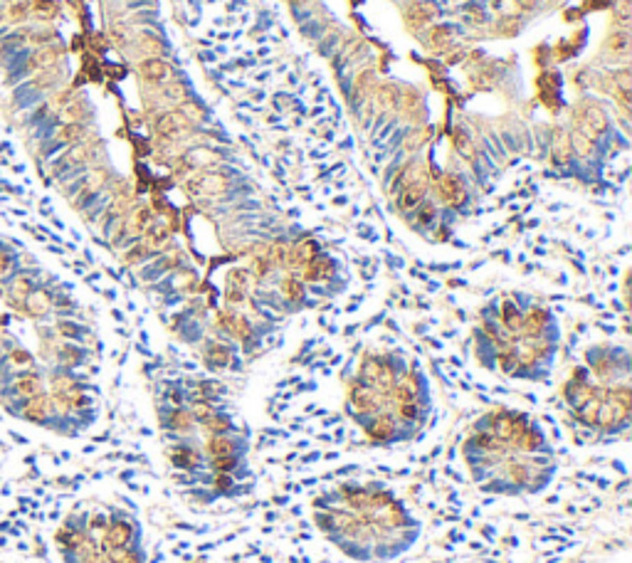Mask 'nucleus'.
I'll return each mask as SVG.
<instances>
[{"label":"nucleus","instance_id":"f257e3e1","mask_svg":"<svg viewBox=\"0 0 632 563\" xmlns=\"http://www.w3.org/2000/svg\"><path fill=\"white\" fill-rule=\"evenodd\" d=\"M156 423L173 487L210 506L252 492V432L215 381H173L156 395Z\"/></svg>","mask_w":632,"mask_h":563},{"label":"nucleus","instance_id":"f03ea898","mask_svg":"<svg viewBox=\"0 0 632 563\" xmlns=\"http://www.w3.org/2000/svg\"><path fill=\"white\" fill-rule=\"evenodd\" d=\"M472 484L494 497H538L558 474V455L541 420L509 405L477 415L462 440Z\"/></svg>","mask_w":632,"mask_h":563},{"label":"nucleus","instance_id":"7ed1b4c3","mask_svg":"<svg viewBox=\"0 0 632 563\" xmlns=\"http://www.w3.org/2000/svg\"><path fill=\"white\" fill-rule=\"evenodd\" d=\"M309 514L331 546L363 563L400 558L422 534V521L383 482H339L321 489Z\"/></svg>","mask_w":632,"mask_h":563},{"label":"nucleus","instance_id":"20e7f679","mask_svg":"<svg viewBox=\"0 0 632 563\" xmlns=\"http://www.w3.org/2000/svg\"><path fill=\"white\" fill-rule=\"evenodd\" d=\"M346 413L381 447L422 437L435 415V398L422 368L398 353H366L346 386Z\"/></svg>","mask_w":632,"mask_h":563},{"label":"nucleus","instance_id":"39448f33","mask_svg":"<svg viewBox=\"0 0 632 563\" xmlns=\"http://www.w3.org/2000/svg\"><path fill=\"white\" fill-rule=\"evenodd\" d=\"M477 358L484 368L519 381H546L556 358L553 314L536 302L504 297L484 309L477 326Z\"/></svg>","mask_w":632,"mask_h":563},{"label":"nucleus","instance_id":"423d86ee","mask_svg":"<svg viewBox=\"0 0 632 563\" xmlns=\"http://www.w3.org/2000/svg\"><path fill=\"white\" fill-rule=\"evenodd\" d=\"M571 418L598 437L627 435L632 425V381L627 351L595 349L564 383Z\"/></svg>","mask_w":632,"mask_h":563},{"label":"nucleus","instance_id":"0eeeda50","mask_svg":"<svg viewBox=\"0 0 632 563\" xmlns=\"http://www.w3.org/2000/svg\"><path fill=\"white\" fill-rule=\"evenodd\" d=\"M94 536L107 563H149L144 543V526L131 509L119 504H101L89 509Z\"/></svg>","mask_w":632,"mask_h":563},{"label":"nucleus","instance_id":"6e6552de","mask_svg":"<svg viewBox=\"0 0 632 563\" xmlns=\"http://www.w3.org/2000/svg\"><path fill=\"white\" fill-rule=\"evenodd\" d=\"M52 543L62 563H107L99 551L94 526L87 506L72 509L62 516L52 534Z\"/></svg>","mask_w":632,"mask_h":563},{"label":"nucleus","instance_id":"1a4fd4ad","mask_svg":"<svg viewBox=\"0 0 632 563\" xmlns=\"http://www.w3.org/2000/svg\"><path fill=\"white\" fill-rule=\"evenodd\" d=\"M62 59H64V47L57 43L45 45V47L27 50L22 57H15V62H10V69H8V77H6V87L13 89V87L20 85V82L30 80L32 75L62 64Z\"/></svg>","mask_w":632,"mask_h":563},{"label":"nucleus","instance_id":"9d476101","mask_svg":"<svg viewBox=\"0 0 632 563\" xmlns=\"http://www.w3.org/2000/svg\"><path fill=\"white\" fill-rule=\"evenodd\" d=\"M64 82V67L57 64V67H50L45 72H38L32 75L30 80L20 82L10 89V101L13 107L20 112V109L35 107L38 101H43L47 94H52L54 89H59Z\"/></svg>","mask_w":632,"mask_h":563},{"label":"nucleus","instance_id":"9b49d317","mask_svg":"<svg viewBox=\"0 0 632 563\" xmlns=\"http://www.w3.org/2000/svg\"><path fill=\"white\" fill-rule=\"evenodd\" d=\"M96 149H99L96 138H89V141H82V144H75V146H67V149H62L52 161H50V173H52L54 178H62V175L75 173V170H80V168H89V166L94 163Z\"/></svg>","mask_w":632,"mask_h":563},{"label":"nucleus","instance_id":"f8f14e48","mask_svg":"<svg viewBox=\"0 0 632 563\" xmlns=\"http://www.w3.org/2000/svg\"><path fill=\"white\" fill-rule=\"evenodd\" d=\"M154 131L161 141H170V144L178 146V141H183L186 133L193 131V122H188V117L181 109H163V112L156 114Z\"/></svg>","mask_w":632,"mask_h":563},{"label":"nucleus","instance_id":"ddd939ff","mask_svg":"<svg viewBox=\"0 0 632 563\" xmlns=\"http://www.w3.org/2000/svg\"><path fill=\"white\" fill-rule=\"evenodd\" d=\"M89 138H94V131L89 129V124H62V122H57L52 131L47 133L50 154H52V149H67V146L82 144V141H89Z\"/></svg>","mask_w":632,"mask_h":563},{"label":"nucleus","instance_id":"4468645a","mask_svg":"<svg viewBox=\"0 0 632 563\" xmlns=\"http://www.w3.org/2000/svg\"><path fill=\"white\" fill-rule=\"evenodd\" d=\"M575 131H580L583 136H588V138H593L595 141L601 133L608 131L605 112H603L598 104H590V101L580 104V107L575 109Z\"/></svg>","mask_w":632,"mask_h":563},{"label":"nucleus","instance_id":"2eb2a0df","mask_svg":"<svg viewBox=\"0 0 632 563\" xmlns=\"http://www.w3.org/2000/svg\"><path fill=\"white\" fill-rule=\"evenodd\" d=\"M430 186L435 188L437 203L445 207H460L464 200H467V191H464L462 181H460L457 175L442 173V175H437L435 181H430Z\"/></svg>","mask_w":632,"mask_h":563},{"label":"nucleus","instance_id":"dca6fc26","mask_svg":"<svg viewBox=\"0 0 632 563\" xmlns=\"http://www.w3.org/2000/svg\"><path fill=\"white\" fill-rule=\"evenodd\" d=\"M136 72L149 87H163L173 80V67L163 57H144L136 64Z\"/></svg>","mask_w":632,"mask_h":563},{"label":"nucleus","instance_id":"f3484780","mask_svg":"<svg viewBox=\"0 0 632 563\" xmlns=\"http://www.w3.org/2000/svg\"><path fill=\"white\" fill-rule=\"evenodd\" d=\"M601 57L612 64H627V57H630V32L620 30V27L612 30L605 38V43H603Z\"/></svg>","mask_w":632,"mask_h":563},{"label":"nucleus","instance_id":"a211bd4d","mask_svg":"<svg viewBox=\"0 0 632 563\" xmlns=\"http://www.w3.org/2000/svg\"><path fill=\"white\" fill-rule=\"evenodd\" d=\"M188 96L191 94H188V87L183 82L170 80L163 87H156V104L161 107V112L163 109H181L186 101H191Z\"/></svg>","mask_w":632,"mask_h":563},{"label":"nucleus","instance_id":"6ab92c4d","mask_svg":"<svg viewBox=\"0 0 632 563\" xmlns=\"http://www.w3.org/2000/svg\"><path fill=\"white\" fill-rule=\"evenodd\" d=\"M91 117H94V109H91V104L82 94H77L75 99L69 101L67 107H64L54 119H57V122H62V124H89Z\"/></svg>","mask_w":632,"mask_h":563},{"label":"nucleus","instance_id":"aec40b11","mask_svg":"<svg viewBox=\"0 0 632 563\" xmlns=\"http://www.w3.org/2000/svg\"><path fill=\"white\" fill-rule=\"evenodd\" d=\"M432 17H435V8L430 3H422V0H413L405 10V20L413 30H422V27L432 25Z\"/></svg>","mask_w":632,"mask_h":563},{"label":"nucleus","instance_id":"412c9836","mask_svg":"<svg viewBox=\"0 0 632 563\" xmlns=\"http://www.w3.org/2000/svg\"><path fill=\"white\" fill-rule=\"evenodd\" d=\"M371 99H373V104L381 109V112H393V109L398 107V101H400V89L395 85L383 82V85H376Z\"/></svg>","mask_w":632,"mask_h":563},{"label":"nucleus","instance_id":"4be33fe9","mask_svg":"<svg viewBox=\"0 0 632 563\" xmlns=\"http://www.w3.org/2000/svg\"><path fill=\"white\" fill-rule=\"evenodd\" d=\"M376 85H378L376 69H363V72H358L356 82H353V92H351V94H353V104H361L363 99H371Z\"/></svg>","mask_w":632,"mask_h":563},{"label":"nucleus","instance_id":"5701e85b","mask_svg":"<svg viewBox=\"0 0 632 563\" xmlns=\"http://www.w3.org/2000/svg\"><path fill=\"white\" fill-rule=\"evenodd\" d=\"M30 10H32V6L27 0H8L3 13H0V17H3L8 25H22V22L30 20V15H32Z\"/></svg>","mask_w":632,"mask_h":563},{"label":"nucleus","instance_id":"b1692460","mask_svg":"<svg viewBox=\"0 0 632 563\" xmlns=\"http://www.w3.org/2000/svg\"><path fill=\"white\" fill-rule=\"evenodd\" d=\"M20 255L22 252H17L13 244L0 242V284H3V282H6L8 277L17 270V267H22L20 265Z\"/></svg>","mask_w":632,"mask_h":563},{"label":"nucleus","instance_id":"393cba45","mask_svg":"<svg viewBox=\"0 0 632 563\" xmlns=\"http://www.w3.org/2000/svg\"><path fill=\"white\" fill-rule=\"evenodd\" d=\"M571 159H573V149H571V136L566 131H556V138H553V146H551V161H553V166H568Z\"/></svg>","mask_w":632,"mask_h":563},{"label":"nucleus","instance_id":"a878e982","mask_svg":"<svg viewBox=\"0 0 632 563\" xmlns=\"http://www.w3.org/2000/svg\"><path fill=\"white\" fill-rule=\"evenodd\" d=\"M131 43L141 57H161L163 54V43L156 35H151V32H138Z\"/></svg>","mask_w":632,"mask_h":563},{"label":"nucleus","instance_id":"bb28decb","mask_svg":"<svg viewBox=\"0 0 632 563\" xmlns=\"http://www.w3.org/2000/svg\"><path fill=\"white\" fill-rule=\"evenodd\" d=\"M149 220H151V213H149V207H133L131 213L126 215V230L131 235H138V233H144V228L146 225H149Z\"/></svg>","mask_w":632,"mask_h":563},{"label":"nucleus","instance_id":"cd10ccee","mask_svg":"<svg viewBox=\"0 0 632 563\" xmlns=\"http://www.w3.org/2000/svg\"><path fill=\"white\" fill-rule=\"evenodd\" d=\"M452 144H455V149H457L460 156H464L467 161H474V156H477L474 141L462 131V129H455V131H452Z\"/></svg>","mask_w":632,"mask_h":563},{"label":"nucleus","instance_id":"c85d7f7f","mask_svg":"<svg viewBox=\"0 0 632 563\" xmlns=\"http://www.w3.org/2000/svg\"><path fill=\"white\" fill-rule=\"evenodd\" d=\"M568 136H571V149H573V156H580V159H588V156L593 154V149H595V141H593V138L583 136V133L575 131V129L568 133Z\"/></svg>","mask_w":632,"mask_h":563},{"label":"nucleus","instance_id":"c756f323","mask_svg":"<svg viewBox=\"0 0 632 563\" xmlns=\"http://www.w3.org/2000/svg\"><path fill=\"white\" fill-rule=\"evenodd\" d=\"M427 141H430V129H413V131L405 136L403 149L408 151V154H415V151L422 149Z\"/></svg>","mask_w":632,"mask_h":563},{"label":"nucleus","instance_id":"7c9ffc66","mask_svg":"<svg viewBox=\"0 0 632 563\" xmlns=\"http://www.w3.org/2000/svg\"><path fill=\"white\" fill-rule=\"evenodd\" d=\"M447 43H450V27H445V25L430 27V40H427V47H430V50H442Z\"/></svg>","mask_w":632,"mask_h":563},{"label":"nucleus","instance_id":"2f4dec72","mask_svg":"<svg viewBox=\"0 0 632 563\" xmlns=\"http://www.w3.org/2000/svg\"><path fill=\"white\" fill-rule=\"evenodd\" d=\"M109 38H112V45H117V47H126V45H131V40H133L126 25H114L112 30H109Z\"/></svg>","mask_w":632,"mask_h":563},{"label":"nucleus","instance_id":"473e14b6","mask_svg":"<svg viewBox=\"0 0 632 563\" xmlns=\"http://www.w3.org/2000/svg\"><path fill=\"white\" fill-rule=\"evenodd\" d=\"M289 3H294V6H304L307 0H289Z\"/></svg>","mask_w":632,"mask_h":563},{"label":"nucleus","instance_id":"72a5a7b5","mask_svg":"<svg viewBox=\"0 0 632 563\" xmlns=\"http://www.w3.org/2000/svg\"><path fill=\"white\" fill-rule=\"evenodd\" d=\"M193 563H210V561H193Z\"/></svg>","mask_w":632,"mask_h":563},{"label":"nucleus","instance_id":"f704fd0d","mask_svg":"<svg viewBox=\"0 0 632 563\" xmlns=\"http://www.w3.org/2000/svg\"><path fill=\"white\" fill-rule=\"evenodd\" d=\"M0 563H8V561H0Z\"/></svg>","mask_w":632,"mask_h":563}]
</instances>
